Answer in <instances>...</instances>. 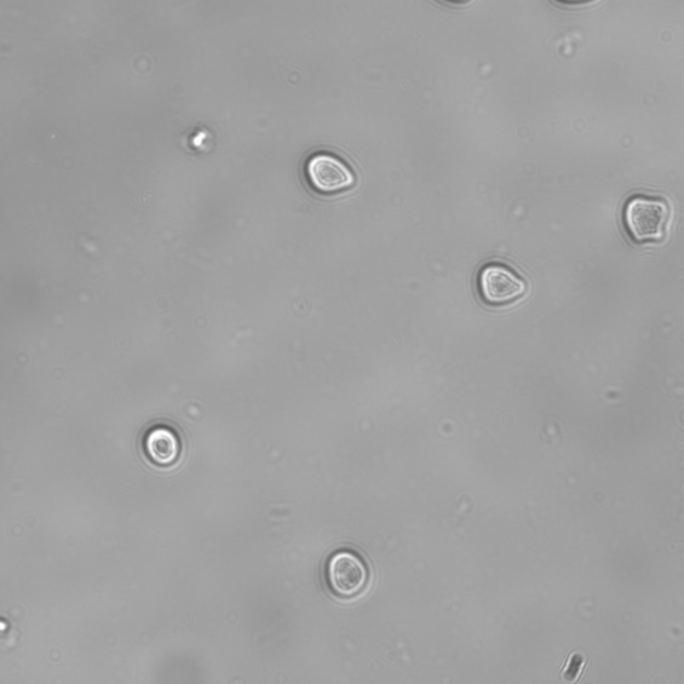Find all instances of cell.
<instances>
[{
    "mask_svg": "<svg viewBox=\"0 0 684 684\" xmlns=\"http://www.w3.org/2000/svg\"><path fill=\"white\" fill-rule=\"evenodd\" d=\"M567 2H585V0H567Z\"/></svg>",
    "mask_w": 684,
    "mask_h": 684,
    "instance_id": "8992f818",
    "label": "cell"
},
{
    "mask_svg": "<svg viewBox=\"0 0 684 684\" xmlns=\"http://www.w3.org/2000/svg\"><path fill=\"white\" fill-rule=\"evenodd\" d=\"M307 172L315 191L325 194L347 191L354 183L352 170L331 154H315L309 159Z\"/></svg>",
    "mask_w": 684,
    "mask_h": 684,
    "instance_id": "277c9868",
    "label": "cell"
},
{
    "mask_svg": "<svg viewBox=\"0 0 684 684\" xmlns=\"http://www.w3.org/2000/svg\"><path fill=\"white\" fill-rule=\"evenodd\" d=\"M326 579L333 594L349 601L366 590L370 572L365 562L358 554L340 551L327 562Z\"/></svg>",
    "mask_w": 684,
    "mask_h": 684,
    "instance_id": "7a4b0ae2",
    "label": "cell"
},
{
    "mask_svg": "<svg viewBox=\"0 0 684 684\" xmlns=\"http://www.w3.org/2000/svg\"><path fill=\"white\" fill-rule=\"evenodd\" d=\"M147 456L163 467L175 464L180 456V440L169 428L158 427L147 435L145 441Z\"/></svg>",
    "mask_w": 684,
    "mask_h": 684,
    "instance_id": "5b68a950",
    "label": "cell"
},
{
    "mask_svg": "<svg viewBox=\"0 0 684 684\" xmlns=\"http://www.w3.org/2000/svg\"><path fill=\"white\" fill-rule=\"evenodd\" d=\"M625 225L637 243H651L663 238L670 221V209L662 199L632 198L625 208Z\"/></svg>",
    "mask_w": 684,
    "mask_h": 684,
    "instance_id": "6da1fadb",
    "label": "cell"
},
{
    "mask_svg": "<svg viewBox=\"0 0 684 684\" xmlns=\"http://www.w3.org/2000/svg\"><path fill=\"white\" fill-rule=\"evenodd\" d=\"M480 295L482 300L493 307L513 304L526 292V283L513 269L502 263H490L480 272Z\"/></svg>",
    "mask_w": 684,
    "mask_h": 684,
    "instance_id": "3957f363",
    "label": "cell"
}]
</instances>
